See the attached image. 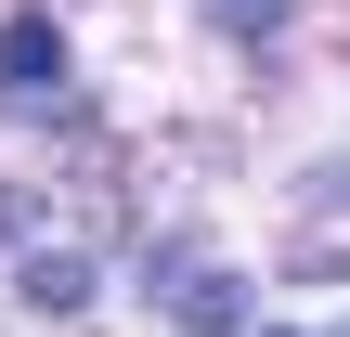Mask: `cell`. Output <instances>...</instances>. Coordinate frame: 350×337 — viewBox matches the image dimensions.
Masks as SVG:
<instances>
[{
  "label": "cell",
  "instance_id": "1",
  "mask_svg": "<svg viewBox=\"0 0 350 337\" xmlns=\"http://www.w3.org/2000/svg\"><path fill=\"white\" fill-rule=\"evenodd\" d=\"M169 325H182V337H260V286H247V273H221V260H195V273H182V299H169Z\"/></svg>",
  "mask_w": 350,
  "mask_h": 337
},
{
  "label": "cell",
  "instance_id": "8",
  "mask_svg": "<svg viewBox=\"0 0 350 337\" xmlns=\"http://www.w3.org/2000/svg\"><path fill=\"white\" fill-rule=\"evenodd\" d=\"M260 337H338V325H260Z\"/></svg>",
  "mask_w": 350,
  "mask_h": 337
},
{
  "label": "cell",
  "instance_id": "5",
  "mask_svg": "<svg viewBox=\"0 0 350 337\" xmlns=\"http://www.w3.org/2000/svg\"><path fill=\"white\" fill-rule=\"evenodd\" d=\"M182 273H195V234H156V247L130 260V286H143V299H182Z\"/></svg>",
  "mask_w": 350,
  "mask_h": 337
},
{
  "label": "cell",
  "instance_id": "7",
  "mask_svg": "<svg viewBox=\"0 0 350 337\" xmlns=\"http://www.w3.org/2000/svg\"><path fill=\"white\" fill-rule=\"evenodd\" d=\"M13 234H39V208H26V195L0 182V260H13Z\"/></svg>",
  "mask_w": 350,
  "mask_h": 337
},
{
  "label": "cell",
  "instance_id": "3",
  "mask_svg": "<svg viewBox=\"0 0 350 337\" xmlns=\"http://www.w3.org/2000/svg\"><path fill=\"white\" fill-rule=\"evenodd\" d=\"M91 299H104V260H91V247H26V312L65 325V312H91Z\"/></svg>",
  "mask_w": 350,
  "mask_h": 337
},
{
  "label": "cell",
  "instance_id": "4",
  "mask_svg": "<svg viewBox=\"0 0 350 337\" xmlns=\"http://www.w3.org/2000/svg\"><path fill=\"white\" fill-rule=\"evenodd\" d=\"M195 26H208V39H247V52H260V39L286 26V0H195Z\"/></svg>",
  "mask_w": 350,
  "mask_h": 337
},
{
  "label": "cell",
  "instance_id": "2",
  "mask_svg": "<svg viewBox=\"0 0 350 337\" xmlns=\"http://www.w3.org/2000/svg\"><path fill=\"white\" fill-rule=\"evenodd\" d=\"M26 91H65V26L52 13H13L0 26V104H26Z\"/></svg>",
  "mask_w": 350,
  "mask_h": 337
},
{
  "label": "cell",
  "instance_id": "6",
  "mask_svg": "<svg viewBox=\"0 0 350 337\" xmlns=\"http://www.w3.org/2000/svg\"><path fill=\"white\" fill-rule=\"evenodd\" d=\"M286 273H299V286H338V273H350V247H325V234H299V247H286Z\"/></svg>",
  "mask_w": 350,
  "mask_h": 337
}]
</instances>
